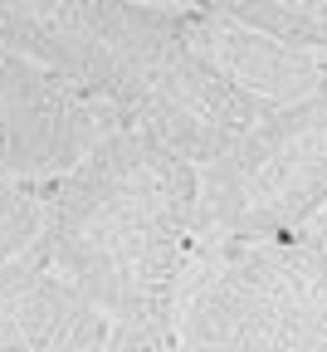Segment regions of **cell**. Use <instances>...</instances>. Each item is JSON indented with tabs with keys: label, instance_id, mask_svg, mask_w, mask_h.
Segmentation results:
<instances>
[{
	"label": "cell",
	"instance_id": "obj_10",
	"mask_svg": "<svg viewBox=\"0 0 327 352\" xmlns=\"http://www.w3.org/2000/svg\"><path fill=\"white\" fill-rule=\"evenodd\" d=\"M308 235H317V240L327 245V206H322V210L313 215V226H308Z\"/></svg>",
	"mask_w": 327,
	"mask_h": 352
},
{
	"label": "cell",
	"instance_id": "obj_1",
	"mask_svg": "<svg viewBox=\"0 0 327 352\" xmlns=\"http://www.w3.org/2000/svg\"><path fill=\"white\" fill-rule=\"evenodd\" d=\"M201 166L117 127L54 182L39 254L117 328V347H176V303L201 245Z\"/></svg>",
	"mask_w": 327,
	"mask_h": 352
},
{
	"label": "cell",
	"instance_id": "obj_4",
	"mask_svg": "<svg viewBox=\"0 0 327 352\" xmlns=\"http://www.w3.org/2000/svg\"><path fill=\"white\" fill-rule=\"evenodd\" d=\"M117 127L127 118L98 88L0 44V171L64 176Z\"/></svg>",
	"mask_w": 327,
	"mask_h": 352
},
{
	"label": "cell",
	"instance_id": "obj_7",
	"mask_svg": "<svg viewBox=\"0 0 327 352\" xmlns=\"http://www.w3.org/2000/svg\"><path fill=\"white\" fill-rule=\"evenodd\" d=\"M54 182L59 176H15L0 171V264L30 254L44 235L49 220V201H54Z\"/></svg>",
	"mask_w": 327,
	"mask_h": 352
},
{
	"label": "cell",
	"instance_id": "obj_5",
	"mask_svg": "<svg viewBox=\"0 0 327 352\" xmlns=\"http://www.w3.org/2000/svg\"><path fill=\"white\" fill-rule=\"evenodd\" d=\"M176 20H181V34L191 39V50L254 108V118L327 88V50L289 44L269 30L229 20L210 6L176 10Z\"/></svg>",
	"mask_w": 327,
	"mask_h": 352
},
{
	"label": "cell",
	"instance_id": "obj_6",
	"mask_svg": "<svg viewBox=\"0 0 327 352\" xmlns=\"http://www.w3.org/2000/svg\"><path fill=\"white\" fill-rule=\"evenodd\" d=\"M0 347L93 352L117 347L113 318L39 250L0 264Z\"/></svg>",
	"mask_w": 327,
	"mask_h": 352
},
{
	"label": "cell",
	"instance_id": "obj_8",
	"mask_svg": "<svg viewBox=\"0 0 327 352\" xmlns=\"http://www.w3.org/2000/svg\"><path fill=\"white\" fill-rule=\"evenodd\" d=\"M201 6L245 20L254 30H269L289 44L327 50V0H201Z\"/></svg>",
	"mask_w": 327,
	"mask_h": 352
},
{
	"label": "cell",
	"instance_id": "obj_2",
	"mask_svg": "<svg viewBox=\"0 0 327 352\" xmlns=\"http://www.w3.org/2000/svg\"><path fill=\"white\" fill-rule=\"evenodd\" d=\"M176 347L327 352V245L308 230L201 240L176 303Z\"/></svg>",
	"mask_w": 327,
	"mask_h": 352
},
{
	"label": "cell",
	"instance_id": "obj_9",
	"mask_svg": "<svg viewBox=\"0 0 327 352\" xmlns=\"http://www.w3.org/2000/svg\"><path fill=\"white\" fill-rule=\"evenodd\" d=\"M137 6H152V10H191L201 0H137Z\"/></svg>",
	"mask_w": 327,
	"mask_h": 352
},
{
	"label": "cell",
	"instance_id": "obj_3",
	"mask_svg": "<svg viewBox=\"0 0 327 352\" xmlns=\"http://www.w3.org/2000/svg\"><path fill=\"white\" fill-rule=\"evenodd\" d=\"M327 206V88L259 113L220 157L201 162V240L308 230Z\"/></svg>",
	"mask_w": 327,
	"mask_h": 352
}]
</instances>
